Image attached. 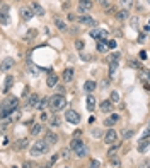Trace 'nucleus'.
Segmentation results:
<instances>
[{
  "label": "nucleus",
  "mask_w": 150,
  "mask_h": 168,
  "mask_svg": "<svg viewBox=\"0 0 150 168\" xmlns=\"http://www.w3.org/2000/svg\"><path fill=\"white\" fill-rule=\"evenodd\" d=\"M67 107V98L61 96V94H55L50 98V110L51 112H60Z\"/></svg>",
  "instance_id": "f257e3e1"
},
{
  "label": "nucleus",
  "mask_w": 150,
  "mask_h": 168,
  "mask_svg": "<svg viewBox=\"0 0 150 168\" xmlns=\"http://www.w3.org/2000/svg\"><path fill=\"white\" fill-rule=\"evenodd\" d=\"M48 142H46L45 139H39V141H36L34 142V146L31 148V156H43V155H46L48 153Z\"/></svg>",
  "instance_id": "f03ea898"
},
{
  "label": "nucleus",
  "mask_w": 150,
  "mask_h": 168,
  "mask_svg": "<svg viewBox=\"0 0 150 168\" xmlns=\"http://www.w3.org/2000/svg\"><path fill=\"white\" fill-rule=\"evenodd\" d=\"M65 118H67V122L77 125V123H80V113L75 110H67L65 112Z\"/></svg>",
  "instance_id": "7ed1b4c3"
},
{
  "label": "nucleus",
  "mask_w": 150,
  "mask_h": 168,
  "mask_svg": "<svg viewBox=\"0 0 150 168\" xmlns=\"http://www.w3.org/2000/svg\"><path fill=\"white\" fill-rule=\"evenodd\" d=\"M116 141H118V132L113 130V129H109L108 132L104 134V142L106 144H114Z\"/></svg>",
  "instance_id": "20e7f679"
},
{
  "label": "nucleus",
  "mask_w": 150,
  "mask_h": 168,
  "mask_svg": "<svg viewBox=\"0 0 150 168\" xmlns=\"http://www.w3.org/2000/svg\"><path fill=\"white\" fill-rule=\"evenodd\" d=\"M92 5H94L92 0H80L79 2V10L80 12H89V10L92 9Z\"/></svg>",
  "instance_id": "39448f33"
},
{
  "label": "nucleus",
  "mask_w": 150,
  "mask_h": 168,
  "mask_svg": "<svg viewBox=\"0 0 150 168\" xmlns=\"http://www.w3.org/2000/svg\"><path fill=\"white\" fill-rule=\"evenodd\" d=\"M61 79H63L65 82H72V81H74V69H72V67L65 69L63 74H61Z\"/></svg>",
  "instance_id": "423d86ee"
},
{
  "label": "nucleus",
  "mask_w": 150,
  "mask_h": 168,
  "mask_svg": "<svg viewBox=\"0 0 150 168\" xmlns=\"http://www.w3.org/2000/svg\"><path fill=\"white\" fill-rule=\"evenodd\" d=\"M21 17H22L24 21H31L32 17H34V12H32V9L22 7V9H21Z\"/></svg>",
  "instance_id": "0eeeda50"
},
{
  "label": "nucleus",
  "mask_w": 150,
  "mask_h": 168,
  "mask_svg": "<svg viewBox=\"0 0 150 168\" xmlns=\"http://www.w3.org/2000/svg\"><path fill=\"white\" fill-rule=\"evenodd\" d=\"M58 84V76L55 72H50L48 74V79H46V86L48 87H55Z\"/></svg>",
  "instance_id": "6e6552de"
},
{
  "label": "nucleus",
  "mask_w": 150,
  "mask_h": 168,
  "mask_svg": "<svg viewBox=\"0 0 150 168\" xmlns=\"http://www.w3.org/2000/svg\"><path fill=\"white\" fill-rule=\"evenodd\" d=\"M31 9H32V12H34V16H39V17L45 16V9H43L38 2H32L31 3Z\"/></svg>",
  "instance_id": "1a4fd4ad"
},
{
  "label": "nucleus",
  "mask_w": 150,
  "mask_h": 168,
  "mask_svg": "<svg viewBox=\"0 0 150 168\" xmlns=\"http://www.w3.org/2000/svg\"><path fill=\"white\" fill-rule=\"evenodd\" d=\"M148 144H150V139H148V136H143L140 141H138V151H140V153H143L145 149L148 148Z\"/></svg>",
  "instance_id": "9d476101"
},
{
  "label": "nucleus",
  "mask_w": 150,
  "mask_h": 168,
  "mask_svg": "<svg viewBox=\"0 0 150 168\" xmlns=\"http://www.w3.org/2000/svg\"><path fill=\"white\" fill-rule=\"evenodd\" d=\"M50 98H51V96H45V98H41V100H39V103L36 105L34 108H36V110H39V112H43V110H45V108L50 105Z\"/></svg>",
  "instance_id": "9b49d317"
},
{
  "label": "nucleus",
  "mask_w": 150,
  "mask_h": 168,
  "mask_svg": "<svg viewBox=\"0 0 150 168\" xmlns=\"http://www.w3.org/2000/svg\"><path fill=\"white\" fill-rule=\"evenodd\" d=\"M53 23H55V26H56L58 29H60V31H67V29H68V26H67V23H65V21H61L60 19V17H55V19H53Z\"/></svg>",
  "instance_id": "f8f14e48"
},
{
  "label": "nucleus",
  "mask_w": 150,
  "mask_h": 168,
  "mask_svg": "<svg viewBox=\"0 0 150 168\" xmlns=\"http://www.w3.org/2000/svg\"><path fill=\"white\" fill-rule=\"evenodd\" d=\"M79 23L80 24H85V26H94V19L90 16H79Z\"/></svg>",
  "instance_id": "ddd939ff"
},
{
  "label": "nucleus",
  "mask_w": 150,
  "mask_h": 168,
  "mask_svg": "<svg viewBox=\"0 0 150 168\" xmlns=\"http://www.w3.org/2000/svg\"><path fill=\"white\" fill-rule=\"evenodd\" d=\"M45 141L48 142V144H56V142H58V136H56L55 132H51V130H50V132H46Z\"/></svg>",
  "instance_id": "4468645a"
},
{
  "label": "nucleus",
  "mask_w": 150,
  "mask_h": 168,
  "mask_svg": "<svg viewBox=\"0 0 150 168\" xmlns=\"http://www.w3.org/2000/svg\"><path fill=\"white\" fill-rule=\"evenodd\" d=\"M101 112L111 113V112H113V101H108V100L102 101V103H101Z\"/></svg>",
  "instance_id": "2eb2a0df"
},
{
  "label": "nucleus",
  "mask_w": 150,
  "mask_h": 168,
  "mask_svg": "<svg viewBox=\"0 0 150 168\" xmlns=\"http://www.w3.org/2000/svg\"><path fill=\"white\" fill-rule=\"evenodd\" d=\"M12 84H14V77H12V76H7L5 82H3V87H2V93H7V91L12 87Z\"/></svg>",
  "instance_id": "dca6fc26"
},
{
  "label": "nucleus",
  "mask_w": 150,
  "mask_h": 168,
  "mask_svg": "<svg viewBox=\"0 0 150 168\" xmlns=\"http://www.w3.org/2000/svg\"><path fill=\"white\" fill-rule=\"evenodd\" d=\"M128 17H130V12H128L126 9H121V10L116 12V19H118V21H126Z\"/></svg>",
  "instance_id": "f3484780"
},
{
  "label": "nucleus",
  "mask_w": 150,
  "mask_h": 168,
  "mask_svg": "<svg viewBox=\"0 0 150 168\" xmlns=\"http://www.w3.org/2000/svg\"><path fill=\"white\" fill-rule=\"evenodd\" d=\"M94 108H96V98H94L92 94H89V96H87V110L94 112Z\"/></svg>",
  "instance_id": "a211bd4d"
},
{
  "label": "nucleus",
  "mask_w": 150,
  "mask_h": 168,
  "mask_svg": "<svg viewBox=\"0 0 150 168\" xmlns=\"http://www.w3.org/2000/svg\"><path fill=\"white\" fill-rule=\"evenodd\" d=\"M82 146H85L82 139H72V142H70V149H74V151H77V149L82 148Z\"/></svg>",
  "instance_id": "6ab92c4d"
},
{
  "label": "nucleus",
  "mask_w": 150,
  "mask_h": 168,
  "mask_svg": "<svg viewBox=\"0 0 150 168\" xmlns=\"http://www.w3.org/2000/svg\"><path fill=\"white\" fill-rule=\"evenodd\" d=\"M10 67H14V60H12V58H3V62H2V71L5 72V71H9Z\"/></svg>",
  "instance_id": "aec40b11"
},
{
  "label": "nucleus",
  "mask_w": 150,
  "mask_h": 168,
  "mask_svg": "<svg viewBox=\"0 0 150 168\" xmlns=\"http://www.w3.org/2000/svg\"><path fill=\"white\" fill-rule=\"evenodd\" d=\"M39 100H41V98H39V94H31V96H29L27 105H29V107H36V105L39 103Z\"/></svg>",
  "instance_id": "412c9836"
},
{
  "label": "nucleus",
  "mask_w": 150,
  "mask_h": 168,
  "mask_svg": "<svg viewBox=\"0 0 150 168\" xmlns=\"http://www.w3.org/2000/svg\"><path fill=\"white\" fill-rule=\"evenodd\" d=\"M118 120H119V115L113 113V115L109 117V118H106V120H104V125H113V123H116Z\"/></svg>",
  "instance_id": "4be33fe9"
},
{
  "label": "nucleus",
  "mask_w": 150,
  "mask_h": 168,
  "mask_svg": "<svg viewBox=\"0 0 150 168\" xmlns=\"http://www.w3.org/2000/svg\"><path fill=\"white\" fill-rule=\"evenodd\" d=\"M87 153H89V149H87V146H82V148H79L75 151L77 158H84V156H87Z\"/></svg>",
  "instance_id": "5701e85b"
},
{
  "label": "nucleus",
  "mask_w": 150,
  "mask_h": 168,
  "mask_svg": "<svg viewBox=\"0 0 150 168\" xmlns=\"http://www.w3.org/2000/svg\"><path fill=\"white\" fill-rule=\"evenodd\" d=\"M96 86H97V84L94 82V81H87L85 84H84V89H85L87 93H92V91L96 89Z\"/></svg>",
  "instance_id": "b1692460"
},
{
  "label": "nucleus",
  "mask_w": 150,
  "mask_h": 168,
  "mask_svg": "<svg viewBox=\"0 0 150 168\" xmlns=\"http://www.w3.org/2000/svg\"><path fill=\"white\" fill-rule=\"evenodd\" d=\"M27 144H29L27 139H19L16 142V149H19V151H21V149H26V148H27Z\"/></svg>",
  "instance_id": "393cba45"
},
{
  "label": "nucleus",
  "mask_w": 150,
  "mask_h": 168,
  "mask_svg": "<svg viewBox=\"0 0 150 168\" xmlns=\"http://www.w3.org/2000/svg\"><path fill=\"white\" fill-rule=\"evenodd\" d=\"M101 33H102V29H99V28H94V29H90V31H89V36H92V38L99 39V38H101Z\"/></svg>",
  "instance_id": "a878e982"
},
{
  "label": "nucleus",
  "mask_w": 150,
  "mask_h": 168,
  "mask_svg": "<svg viewBox=\"0 0 150 168\" xmlns=\"http://www.w3.org/2000/svg\"><path fill=\"white\" fill-rule=\"evenodd\" d=\"M41 130H43V125L41 123H36V125H32V129H31V136H39Z\"/></svg>",
  "instance_id": "bb28decb"
},
{
  "label": "nucleus",
  "mask_w": 150,
  "mask_h": 168,
  "mask_svg": "<svg viewBox=\"0 0 150 168\" xmlns=\"http://www.w3.org/2000/svg\"><path fill=\"white\" fill-rule=\"evenodd\" d=\"M50 125H51V127H60V118H58L56 115H53V117L50 118Z\"/></svg>",
  "instance_id": "cd10ccee"
},
{
  "label": "nucleus",
  "mask_w": 150,
  "mask_h": 168,
  "mask_svg": "<svg viewBox=\"0 0 150 168\" xmlns=\"http://www.w3.org/2000/svg\"><path fill=\"white\" fill-rule=\"evenodd\" d=\"M116 69H118V60H116V62H111V64H109V74L114 76V74H116Z\"/></svg>",
  "instance_id": "c85d7f7f"
},
{
  "label": "nucleus",
  "mask_w": 150,
  "mask_h": 168,
  "mask_svg": "<svg viewBox=\"0 0 150 168\" xmlns=\"http://www.w3.org/2000/svg\"><path fill=\"white\" fill-rule=\"evenodd\" d=\"M140 77H142V81H150V71H142L140 72Z\"/></svg>",
  "instance_id": "c756f323"
},
{
  "label": "nucleus",
  "mask_w": 150,
  "mask_h": 168,
  "mask_svg": "<svg viewBox=\"0 0 150 168\" xmlns=\"http://www.w3.org/2000/svg\"><path fill=\"white\" fill-rule=\"evenodd\" d=\"M133 134H135L133 130H128V129H126V130H123V132H121V139H130Z\"/></svg>",
  "instance_id": "7c9ffc66"
},
{
  "label": "nucleus",
  "mask_w": 150,
  "mask_h": 168,
  "mask_svg": "<svg viewBox=\"0 0 150 168\" xmlns=\"http://www.w3.org/2000/svg\"><path fill=\"white\" fill-rule=\"evenodd\" d=\"M118 149H119V144H114V146H113V148H111V151H109V158H114V155H116V153H118Z\"/></svg>",
  "instance_id": "2f4dec72"
},
{
  "label": "nucleus",
  "mask_w": 150,
  "mask_h": 168,
  "mask_svg": "<svg viewBox=\"0 0 150 168\" xmlns=\"http://www.w3.org/2000/svg\"><path fill=\"white\" fill-rule=\"evenodd\" d=\"M84 46H85L84 39H77V41H75V48H77V50H84Z\"/></svg>",
  "instance_id": "473e14b6"
},
{
  "label": "nucleus",
  "mask_w": 150,
  "mask_h": 168,
  "mask_svg": "<svg viewBox=\"0 0 150 168\" xmlns=\"http://www.w3.org/2000/svg\"><path fill=\"white\" fill-rule=\"evenodd\" d=\"M111 101H113V103H118V101H119V94L116 93V91H113V93H111Z\"/></svg>",
  "instance_id": "72a5a7b5"
},
{
  "label": "nucleus",
  "mask_w": 150,
  "mask_h": 168,
  "mask_svg": "<svg viewBox=\"0 0 150 168\" xmlns=\"http://www.w3.org/2000/svg\"><path fill=\"white\" fill-rule=\"evenodd\" d=\"M101 163L97 161V160H90V163H89V168H99Z\"/></svg>",
  "instance_id": "f704fd0d"
},
{
  "label": "nucleus",
  "mask_w": 150,
  "mask_h": 168,
  "mask_svg": "<svg viewBox=\"0 0 150 168\" xmlns=\"http://www.w3.org/2000/svg\"><path fill=\"white\" fill-rule=\"evenodd\" d=\"M119 3H121V5H125V7H130L131 3H133V0H119Z\"/></svg>",
  "instance_id": "c9c22d12"
},
{
  "label": "nucleus",
  "mask_w": 150,
  "mask_h": 168,
  "mask_svg": "<svg viewBox=\"0 0 150 168\" xmlns=\"http://www.w3.org/2000/svg\"><path fill=\"white\" fill-rule=\"evenodd\" d=\"M68 155H70V148H65L63 151H61V156H63V158H68Z\"/></svg>",
  "instance_id": "e433bc0d"
},
{
  "label": "nucleus",
  "mask_w": 150,
  "mask_h": 168,
  "mask_svg": "<svg viewBox=\"0 0 150 168\" xmlns=\"http://www.w3.org/2000/svg\"><path fill=\"white\" fill-rule=\"evenodd\" d=\"M116 45H118V43H116L114 39H109V41H108V46H109V48H116Z\"/></svg>",
  "instance_id": "4c0bfd02"
},
{
  "label": "nucleus",
  "mask_w": 150,
  "mask_h": 168,
  "mask_svg": "<svg viewBox=\"0 0 150 168\" xmlns=\"http://www.w3.org/2000/svg\"><path fill=\"white\" fill-rule=\"evenodd\" d=\"M131 26H133V28L138 26V17H133V19H131Z\"/></svg>",
  "instance_id": "58836bf2"
},
{
  "label": "nucleus",
  "mask_w": 150,
  "mask_h": 168,
  "mask_svg": "<svg viewBox=\"0 0 150 168\" xmlns=\"http://www.w3.org/2000/svg\"><path fill=\"white\" fill-rule=\"evenodd\" d=\"M7 10H9V7L3 3V5H2V16H7Z\"/></svg>",
  "instance_id": "ea45409f"
},
{
  "label": "nucleus",
  "mask_w": 150,
  "mask_h": 168,
  "mask_svg": "<svg viewBox=\"0 0 150 168\" xmlns=\"http://www.w3.org/2000/svg\"><path fill=\"white\" fill-rule=\"evenodd\" d=\"M96 2H99L101 5H104V7H106V5L109 7V0H96Z\"/></svg>",
  "instance_id": "a19ab883"
},
{
  "label": "nucleus",
  "mask_w": 150,
  "mask_h": 168,
  "mask_svg": "<svg viewBox=\"0 0 150 168\" xmlns=\"http://www.w3.org/2000/svg\"><path fill=\"white\" fill-rule=\"evenodd\" d=\"M143 87H145L147 91H150V81H145V82H143Z\"/></svg>",
  "instance_id": "79ce46f5"
},
{
  "label": "nucleus",
  "mask_w": 150,
  "mask_h": 168,
  "mask_svg": "<svg viewBox=\"0 0 150 168\" xmlns=\"http://www.w3.org/2000/svg\"><path fill=\"white\" fill-rule=\"evenodd\" d=\"M140 58H142V60H145V58H147V52H140Z\"/></svg>",
  "instance_id": "37998d69"
},
{
  "label": "nucleus",
  "mask_w": 150,
  "mask_h": 168,
  "mask_svg": "<svg viewBox=\"0 0 150 168\" xmlns=\"http://www.w3.org/2000/svg\"><path fill=\"white\" fill-rule=\"evenodd\" d=\"M140 168H150V163H148V161L142 163V166H140Z\"/></svg>",
  "instance_id": "c03bdc74"
},
{
  "label": "nucleus",
  "mask_w": 150,
  "mask_h": 168,
  "mask_svg": "<svg viewBox=\"0 0 150 168\" xmlns=\"http://www.w3.org/2000/svg\"><path fill=\"white\" fill-rule=\"evenodd\" d=\"M96 122V117H89V123H94Z\"/></svg>",
  "instance_id": "a18cd8bd"
},
{
  "label": "nucleus",
  "mask_w": 150,
  "mask_h": 168,
  "mask_svg": "<svg viewBox=\"0 0 150 168\" xmlns=\"http://www.w3.org/2000/svg\"><path fill=\"white\" fill-rule=\"evenodd\" d=\"M2 24H7V16H2Z\"/></svg>",
  "instance_id": "49530a36"
},
{
  "label": "nucleus",
  "mask_w": 150,
  "mask_h": 168,
  "mask_svg": "<svg viewBox=\"0 0 150 168\" xmlns=\"http://www.w3.org/2000/svg\"><path fill=\"white\" fill-rule=\"evenodd\" d=\"M145 33H150V24H147V26H145Z\"/></svg>",
  "instance_id": "de8ad7c7"
},
{
  "label": "nucleus",
  "mask_w": 150,
  "mask_h": 168,
  "mask_svg": "<svg viewBox=\"0 0 150 168\" xmlns=\"http://www.w3.org/2000/svg\"><path fill=\"white\" fill-rule=\"evenodd\" d=\"M148 24H150V19H148Z\"/></svg>",
  "instance_id": "09e8293b"
},
{
  "label": "nucleus",
  "mask_w": 150,
  "mask_h": 168,
  "mask_svg": "<svg viewBox=\"0 0 150 168\" xmlns=\"http://www.w3.org/2000/svg\"><path fill=\"white\" fill-rule=\"evenodd\" d=\"M12 168H17V166H12Z\"/></svg>",
  "instance_id": "8fccbe9b"
},
{
  "label": "nucleus",
  "mask_w": 150,
  "mask_h": 168,
  "mask_svg": "<svg viewBox=\"0 0 150 168\" xmlns=\"http://www.w3.org/2000/svg\"><path fill=\"white\" fill-rule=\"evenodd\" d=\"M148 105H150V103H148Z\"/></svg>",
  "instance_id": "3c124183"
}]
</instances>
